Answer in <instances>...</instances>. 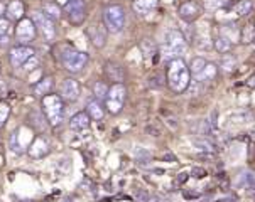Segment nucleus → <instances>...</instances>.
Here are the masks:
<instances>
[{"instance_id":"obj_20","label":"nucleus","mask_w":255,"mask_h":202,"mask_svg":"<svg viewBox=\"0 0 255 202\" xmlns=\"http://www.w3.org/2000/svg\"><path fill=\"white\" fill-rule=\"evenodd\" d=\"M88 34H90V37H92V42L97 47H103V46H105L107 32H105V29H103L102 25H95V27L90 29Z\"/></svg>"},{"instance_id":"obj_22","label":"nucleus","mask_w":255,"mask_h":202,"mask_svg":"<svg viewBox=\"0 0 255 202\" xmlns=\"http://www.w3.org/2000/svg\"><path fill=\"white\" fill-rule=\"evenodd\" d=\"M252 8H254V3L250 2V0H240V2H237L235 5H233V14H237L239 17H245L252 12Z\"/></svg>"},{"instance_id":"obj_34","label":"nucleus","mask_w":255,"mask_h":202,"mask_svg":"<svg viewBox=\"0 0 255 202\" xmlns=\"http://www.w3.org/2000/svg\"><path fill=\"white\" fill-rule=\"evenodd\" d=\"M140 47H142V51H144V58H145V56L149 58V56L155 54V46H154L150 41H144V42L140 44Z\"/></svg>"},{"instance_id":"obj_10","label":"nucleus","mask_w":255,"mask_h":202,"mask_svg":"<svg viewBox=\"0 0 255 202\" xmlns=\"http://www.w3.org/2000/svg\"><path fill=\"white\" fill-rule=\"evenodd\" d=\"M34 56V49L31 46H17L10 51V64L14 67H22L25 63Z\"/></svg>"},{"instance_id":"obj_11","label":"nucleus","mask_w":255,"mask_h":202,"mask_svg":"<svg viewBox=\"0 0 255 202\" xmlns=\"http://www.w3.org/2000/svg\"><path fill=\"white\" fill-rule=\"evenodd\" d=\"M203 14V7L198 2H193V0H188V2L181 3L179 7V17L186 22H193L198 17Z\"/></svg>"},{"instance_id":"obj_30","label":"nucleus","mask_w":255,"mask_h":202,"mask_svg":"<svg viewBox=\"0 0 255 202\" xmlns=\"http://www.w3.org/2000/svg\"><path fill=\"white\" fill-rule=\"evenodd\" d=\"M19 132L17 130L10 135V150L14 153H17V155H20V153H24V143H20L19 141Z\"/></svg>"},{"instance_id":"obj_37","label":"nucleus","mask_w":255,"mask_h":202,"mask_svg":"<svg viewBox=\"0 0 255 202\" xmlns=\"http://www.w3.org/2000/svg\"><path fill=\"white\" fill-rule=\"evenodd\" d=\"M220 0H206V5H208V8H217L220 5Z\"/></svg>"},{"instance_id":"obj_28","label":"nucleus","mask_w":255,"mask_h":202,"mask_svg":"<svg viewBox=\"0 0 255 202\" xmlns=\"http://www.w3.org/2000/svg\"><path fill=\"white\" fill-rule=\"evenodd\" d=\"M109 86H107L105 81H97L93 86V93L97 96V100H107V94H109Z\"/></svg>"},{"instance_id":"obj_19","label":"nucleus","mask_w":255,"mask_h":202,"mask_svg":"<svg viewBox=\"0 0 255 202\" xmlns=\"http://www.w3.org/2000/svg\"><path fill=\"white\" fill-rule=\"evenodd\" d=\"M159 0H133L132 7L137 14L140 15H145V14H150L155 7H157Z\"/></svg>"},{"instance_id":"obj_41","label":"nucleus","mask_w":255,"mask_h":202,"mask_svg":"<svg viewBox=\"0 0 255 202\" xmlns=\"http://www.w3.org/2000/svg\"><path fill=\"white\" fill-rule=\"evenodd\" d=\"M250 86H255V78H252V79H250V83H249Z\"/></svg>"},{"instance_id":"obj_25","label":"nucleus","mask_w":255,"mask_h":202,"mask_svg":"<svg viewBox=\"0 0 255 202\" xmlns=\"http://www.w3.org/2000/svg\"><path fill=\"white\" fill-rule=\"evenodd\" d=\"M240 39L244 44H252L255 41V25L254 24H247L240 32Z\"/></svg>"},{"instance_id":"obj_31","label":"nucleus","mask_w":255,"mask_h":202,"mask_svg":"<svg viewBox=\"0 0 255 202\" xmlns=\"http://www.w3.org/2000/svg\"><path fill=\"white\" fill-rule=\"evenodd\" d=\"M8 115H10V106L5 101H0V128L5 125Z\"/></svg>"},{"instance_id":"obj_32","label":"nucleus","mask_w":255,"mask_h":202,"mask_svg":"<svg viewBox=\"0 0 255 202\" xmlns=\"http://www.w3.org/2000/svg\"><path fill=\"white\" fill-rule=\"evenodd\" d=\"M222 67H223V71H227V72L233 71V67H235V58H233L232 54H227L222 59Z\"/></svg>"},{"instance_id":"obj_16","label":"nucleus","mask_w":255,"mask_h":202,"mask_svg":"<svg viewBox=\"0 0 255 202\" xmlns=\"http://www.w3.org/2000/svg\"><path fill=\"white\" fill-rule=\"evenodd\" d=\"M105 71H107V78H109L110 81H114V84L115 83H122V81L125 79L124 67L120 66V64H117V63H107Z\"/></svg>"},{"instance_id":"obj_14","label":"nucleus","mask_w":255,"mask_h":202,"mask_svg":"<svg viewBox=\"0 0 255 202\" xmlns=\"http://www.w3.org/2000/svg\"><path fill=\"white\" fill-rule=\"evenodd\" d=\"M47 152H49V143H47V141L42 138V136H37V138L32 141L31 147H29V150H27V153L32 158L44 157V155H47Z\"/></svg>"},{"instance_id":"obj_4","label":"nucleus","mask_w":255,"mask_h":202,"mask_svg":"<svg viewBox=\"0 0 255 202\" xmlns=\"http://www.w3.org/2000/svg\"><path fill=\"white\" fill-rule=\"evenodd\" d=\"M103 20H105V25L110 32H120L125 25V12L122 5H117V3H112V5H107L105 10H103Z\"/></svg>"},{"instance_id":"obj_38","label":"nucleus","mask_w":255,"mask_h":202,"mask_svg":"<svg viewBox=\"0 0 255 202\" xmlns=\"http://www.w3.org/2000/svg\"><path fill=\"white\" fill-rule=\"evenodd\" d=\"M188 177H189V174H186V172H183V174H179V177L176 179V182H178V184H184L186 180H188Z\"/></svg>"},{"instance_id":"obj_9","label":"nucleus","mask_w":255,"mask_h":202,"mask_svg":"<svg viewBox=\"0 0 255 202\" xmlns=\"http://www.w3.org/2000/svg\"><path fill=\"white\" fill-rule=\"evenodd\" d=\"M34 22L39 27V31H41L42 37L51 42L56 37V25H54V20L51 19V17H47L44 12H36L34 14Z\"/></svg>"},{"instance_id":"obj_3","label":"nucleus","mask_w":255,"mask_h":202,"mask_svg":"<svg viewBox=\"0 0 255 202\" xmlns=\"http://www.w3.org/2000/svg\"><path fill=\"white\" fill-rule=\"evenodd\" d=\"M42 111L46 115V120L51 127H58L63 122L64 117V106H63V98L56 96V94H46L42 98Z\"/></svg>"},{"instance_id":"obj_27","label":"nucleus","mask_w":255,"mask_h":202,"mask_svg":"<svg viewBox=\"0 0 255 202\" xmlns=\"http://www.w3.org/2000/svg\"><path fill=\"white\" fill-rule=\"evenodd\" d=\"M42 12L47 15V17H51L53 20H58L59 17H61V8H59V5H56L54 2H47L42 5Z\"/></svg>"},{"instance_id":"obj_13","label":"nucleus","mask_w":255,"mask_h":202,"mask_svg":"<svg viewBox=\"0 0 255 202\" xmlns=\"http://www.w3.org/2000/svg\"><path fill=\"white\" fill-rule=\"evenodd\" d=\"M90 122H92V118L86 111H78L70 120V128L73 132H83L90 127Z\"/></svg>"},{"instance_id":"obj_33","label":"nucleus","mask_w":255,"mask_h":202,"mask_svg":"<svg viewBox=\"0 0 255 202\" xmlns=\"http://www.w3.org/2000/svg\"><path fill=\"white\" fill-rule=\"evenodd\" d=\"M8 27H10V20L7 17H0V39H3L8 34Z\"/></svg>"},{"instance_id":"obj_39","label":"nucleus","mask_w":255,"mask_h":202,"mask_svg":"<svg viewBox=\"0 0 255 202\" xmlns=\"http://www.w3.org/2000/svg\"><path fill=\"white\" fill-rule=\"evenodd\" d=\"M147 132H150L154 136H159V135H161V130H155V128H152V127H147Z\"/></svg>"},{"instance_id":"obj_6","label":"nucleus","mask_w":255,"mask_h":202,"mask_svg":"<svg viewBox=\"0 0 255 202\" xmlns=\"http://www.w3.org/2000/svg\"><path fill=\"white\" fill-rule=\"evenodd\" d=\"M86 63H88V54L86 53H81V51L76 49H66L63 53V66L70 72L81 71Z\"/></svg>"},{"instance_id":"obj_23","label":"nucleus","mask_w":255,"mask_h":202,"mask_svg":"<svg viewBox=\"0 0 255 202\" xmlns=\"http://www.w3.org/2000/svg\"><path fill=\"white\" fill-rule=\"evenodd\" d=\"M240 32L242 31H239L235 25L230 24V25H223V27H222V34H220V36L227 37L228 41H232L233 44H235L237 41H240Z\"/></svg>"},{"instance_id":"obj_24","label":"nucleus","mask_w":255,"mask_h":202,"mask_svg":"<svg viewBox=\"0 0 255 202\" xmlns=\"http://www.w3.org/2000/svg\"><path fill=\"white\" fill-rule=\"evenodd\" d=\"M215 49H217L218 53H222V54H228L233 49V42L228 41L227 37L218 36L217 39H215Z\"/></svg>"},{"instance_id":"obj_29","label":"nucleus","mask_w":255,"mask_h":202,"mask_svg":"<svg viewBox=\"0 0 255 202\" xmlns=\"http://www.w3.org/2000/svg\"><path fill=\"white\" fill-rule=\"evenodd\" d=\"M206 64H208V61H206L205 58H194V59H193V63L189 64V69H191V74H193V76H198L203 69H205Z\"/></svg>"},{"instance_id":"obj_12","label":"nucleus","mask_w":255,"mask_h":202,"mask_svg":"<svg viewBox=\"0 0 255 202\" xmlns=\"http://www.w3.org/2000/svg\"><path fill=\"white\" fill-rule=\"evenodd\" d=\"M80 93H81V88H80V83L76 79H64V83L61 86V96L64 101H76L80 98Z\"/></svg>"},{"instance_id":"obj_15","label":"nucleus","mask_w":255,"mask_h":202,"mask_svg":"<svg viewBox=\"0 0 255 202\" xmlns=\"http://www.w3.org/2000/svg\"><path fill=\"white\" fill-rule=\"evenodd\" d=\"M217 74H218V67H217V64H213V63H208L205 66V69H203L200 74L198 76H194V81H198V83H201V84H208L211 83L215 78H217Z\"/></svg>"},{"instance_id":"obj_35","label":"nucleus","mask_w":255,"mask_h":202,"mask_svg":"<svg viewBox=\"0 0 255 202\" xmlns=\"http://www.w3.org/2000/svg\"><path fill=\"white\" fill-rule=\"evenodd\" d=\"M37 64H39L37 58H36V56H32V58L24 64V69H25V71H34V69H36Z\"/></svg>"},{"instance_id":"obj_8","label":"nucleus","mask_w":255,"mask_h":202,"mask_svg":"<svg viewBox=\"0 0 255 202\" xmlns=\"http://www.w3.org/2000/svg\"><path fill=\"white\" fill-rule=\"evenodd\" d=\"M64 12H66L68 20L73 25H80L83 24L86 10H85V2L83 0H68V3L64 5Z\"/></svg>"},{"instance_id":"obj_26","label":"nucleus","mask_w":255,"mask_h":202,"mask_svg":"<svg viewBox=\"0 0 255 202\" xmlns=\"http://www.w3.org/2000/svg\"><path fill=\"white\" fill-rule=\"evenodd\" d=\"M194 147H196L200 152L205 153H213L217 150V145L213 143L211 140H205V138H196L194 140Z\"/></svg>"},{"instance_id":"obj_36","label":"nucleus","mask_w":255,"mask_h":202,"mask_svg":"<svg viewBox=\"0 0 255 202\" xmlns=\"http://www.w3.org/2000/svg\"><path fill=\"white\" fill-rule=\"evenodd\" d=\"M193 177H196V179L206 177V170H205V169H198V167H194V169H193Z\"/></svg>"},{"instance_id":"obj_7","label":"nucleus","mask_w":255,"mask_h":202,"mask_svg":"<svg viewBox=\"0 0 255 202\" xmlns=\"http://www.w3.org/2000/svg\"><path fill=\"white\" fill-rule=\"evenodd\" d=\"M15 36L17 41L22 46H27L29 42H32L34 37H36V24H34V20L27 19V17L20 19L15 27Z\"/></svg>"},{"instance_id":"obj_17","label":"nucleus","mask_w":255,"mask_h":202,"mask_svg":"<svg viewBox=\"0 0 255 202\" xmlns=\"http://www.w3.org/2000/svg\"><path fill=\"white\" fill-rule=\"evenodd\" d=\"M86 113H88L90 118L95 120V122H100V120H103L105 110H103L100 100H90L88 103H86Z\"/></svg>"},{"instance_id":"obj_2","label":"nucleus","mask_w":255,"mask_h":202,"mask_svg":"<svg viewBox=\"0 0 255 202\" xmlns=\"http://www.w3.org/2000/svg\"><path fill=\"white\" fill-rule=\"evenodd\" d=\"M188 49V41H186L184 34L178 31V29H171V31L166 32V39H164V44H162V58L172 59L179 58L181 54L186 53Z\"/></svg>"},{"instance_id":"obj_21","label":"nucleus","mask_w":255,"mask_h":202,"mask_svg":"<svg viewBox=\"0 0 255 202\" xmlns=\"http://www.w3.org/2000/svg\"><path fill=\"white\" fill-rule=\"evenodd\" d=\"M53 84H54L53 78H44V79H41L36 86H34V94H36V96L44 98L46 94H49V93H51V89H53Z\"/></svg>"},{"instance_id":"obj_1","label":"nucleus","mask_w":255,"mask_h":202,"mask_svg":"<svg viewBox=\"0 0 255 202\" xmlns=\"http://www.w3.org/2000/svg\"><path fill=\"white\" fill-rule=\"evenodd\" d=\"M191 69L184 59L176 58L167 64V84H169L172 93H184L191 84Z\"/></svg>"},{"instance_id":"obj_40","label":"nucleus","mask_w":255,"mask_h":202,"mask_svg":"<svg viewBox=\"0 0 255 202\" xmlns=\"http://www.w3.org/2000/svg\"><path fill=\"white\" fill-rule=\"evenodd\" d=\"M3 8H5L3 7V3H0V14H3Z\"/></svg>"},{"instance_id":"obj_18","label":"nucleus","mask_w":255,"mask_h":202,"mask_svg":"<svg viewBox=\"0 0 255 202\" xmlns=\"http://www.w3.org/2000/svg\"><path fill=\"white\" fill-rule=\"evenodd\" d=\"M7 19L8 20L24 19V3L20 0H12L7 5Z\"/></svg>"},{"instance_id":"obj_5","label":"nucleus","mask_w":255,"mask_h":202,"mask_svg":"<svg viewBox=\"0 0 255 202\" xmlns=\"http://www.w3.org/2000/svg\"><path fill=\"white\" fill-rule=\"evenodd\" d=\"M125 96H127V91H125V86L122 83L112 84L109 89V94H107V100H105L107 110H109L112 115H119L124 108Z\"/></svg>"}]
</instances>
